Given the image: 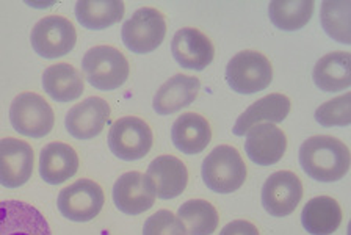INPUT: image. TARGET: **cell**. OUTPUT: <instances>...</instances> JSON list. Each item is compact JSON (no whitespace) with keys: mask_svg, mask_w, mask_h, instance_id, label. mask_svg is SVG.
<instances>
[{"mask_svg":"<svg viewBox=\"0 0 351 235\" xmlns=\"http://www.w3.org/2000/svg\"><path fill=\"white\" fill-rule=\"evenodd\" d=\"M300 165L318 182H337L350 169V151L339 138L314 135L300 147Z\"/></svg>","mask_w":351,"mask_h":235,"instance_id":"cell-1","label":"cell"},{"mask_svg":"<svg viewBox=\"0 0 351 235\" xmlns=\"http://www.w3.org/2000/svg\"><path fill=\"white\" fill-rule=\"evenodd\" d=\"M246 179V165L232 146H217L202 162V180L215 193L237 191Z\"/></svg>","mask_w":351,"mask_h":235,"instance_id":"cell-2","label":"cell"},{"mask_svg":"<svg viewBox=\"0 0 351 235\" xmlns=\"http://www.w3.org/2000/svg\"><path fill=\"white\" fill-rule=\"evenodd\" d=\"M82 69L88 84L102 91L119 88L129 77L128 58L112 46L90 49L82 60Z\"/></svg>","mask_w":351,"mask_h":235,"instance_id":"cell-3","label":"cell"},{"mask_svg":"<svg viewBox=\"0 0 351 235\" xmlns=\"http://www.w3.org/2000/svg\"><path fill=\"white\" fill-rule=\"evenodd\" d=\"M273 68L270 60L256 51H241L229 60L226 80L239 95H254L271 84Z\"/></svg>","mask_w":351,"mask_h":235,"instance_id":"cell-4","label":"cell"},{"mask_svg":"<svg viewBox=\"0 0 351 235\" xmlns=\"http://www.w3.org/2000/svg\"><path fill=\"white\" fill-rule=\"evenodd\" d=\"M10 121L16 132L32 138L51 134L55 114L49 102L36 92H21L10 107Z\"/></svg>","mask_w":351,"mask_h":235,"instance_id":"cell-5","label":"cell"},{"mask_svg":"<svg viewBox=\"0 0 351 235\" xmlns=\"http://www.w3.org/2000/svg\"><path fill=\"white\" fill-rule=\"evenodd\" d=\"M149 124L136 116L119 118L110 127L108 147L121 160L134 162L146 157L152 147Z\"/></svg>","mask_w":351,"mask_h":235,"instance_id":"cell-6","label":"cell"},{"mask_svg":"<svg viewBox=\"0 0 351 235\" xmlns=\"http://www.w3.org/2000/svg\"><path fill=\"white\" fill-rule=\"evenodd\" d=\"M123 42L130 52L149 53L162 45L167 35V23L156 8H140L123 24Z\"/></svg>","mask_w":351,"mask_h":235,"instance_id":"cell-7","label":"cell"},{"mask_svg":"<svg viewBox=\"0 0 351 235\" xmlns=\"http://www.w3.org/2000/svg\"><path fill=\"white\" fill-rule=\"evenodd\" d=\"M106 196L101 185L90 179H79L58 195V210L64 218L75 223L91 221L101 213Z\"/></svg>","mask_w":351,"mask_h":235,"instance_id":"cell-8","label":"cell"},{"mask_svg":"<svg viewBox=\"0 0 351 235\" xmlns=\"http://www.w3.org/2000/svg\"><path fill=\"white\" fill-rule=\"evenodd\" d=\"M32 47L43 58H60L73 51L77 41L74 24L63 16H47L32 30Z\"/></svg>","mask_w":351,"mask_h":235,"instance_id":"cell-9","label":"cell"},{"mask_svg":"<svg viewBox=\"0 0 351 235\" xmlns=\"http://www.w3.org/2000/svg\"><path fill=\"white\" fill-rule=\"evenodd\" d=\"M303 198V184L292 171H276L265 180L262 206L273 217H287Z\"/></svg>","mask_w":351,"mask_h":235,"instance_id":"cell-10","label":"cell"},{"mask_svg":"<svg viewBox=\"0 0 351 235\" xmlns=\"http://www.w3.org/2000/svg\"><path fill=\"white\" fill-rule=\"evenodd\" d=\"M35 154L29 143L18 138L0 140V185L18 188L29 182Z\"/></svg>","mask_w":351,"mask_h":235,"instance_id":"cell-11","label":"cell"},{"mask_svg":"<svg viewBox=\"0 0 351 235\" xmlns=\"http://www.w3.org/2000/svg\"><path fill=\"white\" fill-rule=\"evenodd\" d=\"M113 202L125 215H140L156 202L152 180L138 171H129L113 185Z\"/></svg>","mask_w":351,"mask_h":235,"instance_id":"cell-12","label":"cell"},{"mask_svg":"<svg viewBox=\"0 0 351 235\" xmlns=\"http://www.w3.org/2000/svg\"><path fill=\"white\" fill-rule=\"evenodd\" d=\"M0 235H52L43 213L27 202H0Z\"/></svg>","mask_w":351,"mask_h":235,"instance_id":"cell-13","label":"cell"},{"mask_svg":"<svg viewBox=\"0 0 351 235\" xmlns=\"http://www.w3.org/2000/svg\"><path fill=\"white\" fill-rule=\"evenodd\" d=\"M110 118V106L102 97H88L66 114L64 125L77 140H91L102 132Z\"/></svg>","mask_w":351,"mask_h":235,"instance_id":"cell-14","label":"cell"},{"mask_svg":"<svg viewBox=\"0 0 351 235\" xmlns=\"http://www.w3.org/2000/svg\"><path fill=\"white\" fill-rule=\"evenodd\" d=\"M171 52L180 66L193 71L206 69L215 55L212 41L193 27H185L176 32L171 41Z\"/></svg>","mask_w":351,"mask_h":235,"instance_id":"cell-15","label":"cell"},{"mask_svg":"<svg viewBox=\"0 0 351 235\" xmlns=\"http://www.w3.org/2000/svg\"><path fill=\"white\" fill-rule=\"evenodd\" d=\"M285 149H287V138L276 124H257L246 134L245 151L256 165H274L281 160Z\"/></svg>","mask_w":351,"mask_h":235,"instance_id":"cell-16","label":"cell"},{"mask_svg":"<svg viewBox=\"0 0 351 235\" xmlns=\"http://www.w3.org/2000/svg\"><path fill=\"white\" fill-rule=\"evenodd\" d=\"M147 177L152 180L156 195L160 199H173L184 193L189 184V171L182 160L174 156L154 158L147 168Z\"/></svg>","mask_w":351,"mask_h":235,"instance_id":"cell-17","label":"cell"},{"mask_svg":"<svg viewBox=\"0 0 351 235\" xmlns=\"http://www.w3.org/2000/svg\"><path fill=\"white\" fill-rule=\"evenodd\" d=\"M201 82L193 75L176 74L158 88L152 101V107L158 114H173L189 107L197 97Z\"/></svg>","mask_w":351,"mask_h":235,"instance_id":"cell-18","label":"cell"},{"mask_svg":"<svg viewBox=\"0 0 351 235\" xmlns=\"http://www.w3.org/2000/svg\"><path fill=\"white\" fill-rule=\"evenodd\" d=\"M79 169V156L73 146L53 141L43 147L40 154V176L44 182L60 185Z\"/></svg>","mask_w":351,"mask_h":235,"instance_id":"cell-19","label":"cell"},{"mask_svg":"<svg viewBox=\"0 0 351 235\" xmlns=\"http://www.w3.org/2000/svg\"><path fill=\"white\" fill-rule=\"evenodd\" d=\"M290 112V99L281 92H271L262 99L256 101L240 114L234 124V135H246L251 127L263 121L282 123Z\"/></svg>","mask_w":351,"mask_h":235,"instance_id":"cell-20","label":"cell"},{"mask_svg":"<svg viewBox=\"0 0 351 235\" xmlns=\"http://www.w3.org/2000/svg\"><path fill=\"white\" fill-rule=\"evenodd\" d=\"M171 138L174 146L184 154H199L212 140L210 124L201 114L184 113L173 124Z\"/></svg>","mask_w":351,"mask_h":235,"instance_id":"cell-21","label":"cell"},{"mask_svg":"<svg viewBox=\"0 0 351 235\" xmlns=\"http://www.w3.org/2000/svg\"><path fill=\"white\" fill-rule=\"evenodd\" d=\"M301 223L312 235H331L342 223V209L336 199L329 196H317L304 206Z\"/></svg>","mask_w":351,"mask_h":235,"instance_id":"cell-22","label":"cell"},{"mask_svg":"<svg viewBox=\"0 0 351 235\" xmlns=\"http://www.w3.org/2000/svg\"><path fill=\"white\" fill-rule=\"evenodd\" d=\"M43 88L57 102H71L84 92V79L73 64L57 63L43 74Z\"/></svg>","mask_w":351,"mask_h":235,"instance_id":"cell-23","label":"cell"},{"mask_svg":"<svg viewBox=\"0 0 351 235\" xmlns=\"http://www.w3.org/2000/svg\"><path fill=\"white\" fill-rule=\"evenodd\" d=\"M350 60V52H331L318 60L312 73L318 88L326 92L348 90L351 85Z\"/></svg>","mask_w":351,"mask_h":235,"instance_id":"cell-24","label":"cell"},{"mask_svg":"<svg viewBox=\"0 0 351 235\" xmlns=\"http://www.w3.org/2000/svg\"><path fill=\"white\" fill-rule=\"evenodd\" d=\"M124 16V3L119 0H82L75 5V18L82 27L90 30H104L119 23Z\"/></svg>","mask_w":351,"mask_h":235,"instance_id":"cell-25","label":"cell"},{"mask_svg":"<svg viewBox=\"0 0 351 235\" xmlns=\"http://www.w3.org/2000/svg\"><path fill=\"white\" fill-rule=\"evenodd\" d=\"M178 218L189 235H212L218 227L219 217L215 207L204 199H190L179 207Z\"/></svg>","mask_w":351,"mask_h":235,"instance_id":"cell-26","label":"cell"},{"mask_svg":"<svg viewBox=\"0 0 351 235\" xmlns=\"http://www.w3.org/2000/svg\"><path fill=\"white\" fill-rule=\"evenodd\" d=\"M268 14L278 29L295 32L303 29L314 14V2L311 0H289V2H270Z\"/></svg>","mask_w":351,"mask_h":235,"instance_id":"cell-27","label":"cell"},{"mask_svg":"<svg viewBox=\"0 0 351 235\" xmlns=\"http://www.w3.org/2000/svg\"><path fill=\"white\" fill-rule=\"evenodd\" d=\"M320 16L323 29L332 40L350 45V2H323Z\"/></svg>","mask_w":351,"mask_h":235,"instance_id":"cell-28","label":"cell"},{"mask_svg":"<svg viewBox=\"0 0 351 235\" xmlns=\"http://www.w3.org/2000/svg\"><path fill=\"white\" fill-rule=\"evenodd\" d=\"M315 121L323 127H347L351 123V92L322 103L315 112Z\"/></svg>","mask_w":351,"mask_h":235,"instance_id":"cell-29","label":"cell"},{"mask_svg":"<svg viewBox=\"0 0 351 235\" xmlns=\"http://www.w3.org/2000/svg\"><path fill=\"white\" fill-rule=\"evenodd\" d=\"M143 235H189L184 223L169 210H158L147 218Z\"/></svg>","mask_w":351,"mask_h":235,"instance_id":"cell-30","label":"cell"},{"mask_svg":"<svg viewBox=\"0 0 351 235\" xmlns=\"http://www.w3.org/2000/svg\"><path fill=\"white\" fill-rule=\"evenodd\" d=\"M219 235H261L254 224L245 220H235L228 223L221 229Z\"/></svg>","mask_w":351,"mask_h":235,"instance_id":"cell-31","label":"cell"}]
</instances>
